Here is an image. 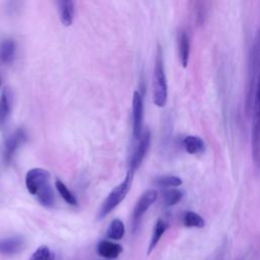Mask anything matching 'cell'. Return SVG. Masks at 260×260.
<instances>
[{
	"mask_svg": "<svg viewBox=\"0 0 260 260\" xmlns=\"http://www.w3.org/2000/svg\"><path fill=\"white\" fill-rule=\"evenodd\" d=\"M12 92L9 87H4L0 94V129H4L11 115Z\"/></svg>",
	"mask_w": 260,
	"mask_h": 260,
	"instance_id": "cell-9",
	"label": "cell"
},
{
	"mask_svg": "<svg viewBox=\"0 0 260 260\" xmlns=\"http://www.w3.org/2000/svg\"><path fill=\"white\" fill-rule=\"evenodd\" d=\"M26 133L23 129L15 130L4 142L3 147V161L5 164H10L13 159L15 152L18 148L25 142Z\"/></svg>",
	"mask_w": 260,
	"mask_h": 260,
	"instance_id": "cell-6",
	"label": "cell"
},
{
	"mask_svg": "<svg viewBox=\"0 0 260 260\" xmlns=\"http://www.w3.org/2000/svg\"><path fill=\"white\" fill-rule=\"evenodd\" d=\"M184 196L183 191L180 189L172 188L168 189L162 193V203L166 207H171L179 203Z\"/></svg>",
	"mask_w": 260,
	"mask_h": 260,
	"instance_id": "cell-17",
	"label": "cell"
},
{
	"mask_svg": "<svg viewBox=\"0 0 260 260\" xmlns=\"http://www.w3.org/2000/svg\"><path fill=\"white\" fill-rule=\"evenodd\" d=\"M16 46L14 41L10 39L3 40L0 43V62L3 64H10L15 56Z\"/></svg>",
	"mask_w": 260,
	"mask_h": 260,
	"instance_id": "cell-14",
	"label": "cell"
},
{
	"mask_svg": "<svg viewBox=\"0 0 260 260\" xmlns=\"http://www.w3.org/2000/svg\"><path fill=\"white\" fill-rule=\"evenodd\" d=\"M157 198V191L154 189L146 190L137 200L132 214V225L133 231H136L138 228L140 220L142 216L145 214V212L148 210V208L154 203V201Z\"/></svg>",
	"mask_w": 260,
	"mask_h": 260,
	"instance_id": "cell-5",
	"label": "cell"
},
{
	"mask_svg": "<svg viewBox=\"0 0 260 260\" xmlns=\"http://www.w3.org/2000/svg\"><path fill=\"white\" fill-rule=\"evenodd\" d=\"M150 141H151L150 132L148 130H145L142 133L141 137L139 138V142H138V144L131 156V159H130L129 171L132 172L133 174L138 170V168L142 164V161L149 149Z\"/></svg>",
	"mask_w": 260,
	"mask_h": 260,
	"instance_id": "cell-8",
	"label": "cell"
},
{
	"mask_svg": "<svg viewBox=\"0 0 260 260\" xmlns=\"http://www.w3.org/2000/svg\"><path fill=\"white\" fill-rule=\"evenodd\" d=\"M252 128H251V147L252 159L257 170H260V69L257 70L255 90L252 103Z\"/></svg>",
	"mask_w": 260,
	"mask_h": 260,
	"instance_id": "cell-2",
	"label": "cell"
},
{
	"mask_svg": "<svg viewBox=\"0 0 260 260\" xmlns=\"http://www.w3.org/2000/svg\"><path fill=\"white\" fill-rule=\"evenodd\" d=\"M152 98L155 106L162 108L165 107L168 100V83L164 66L162 50L160 46H157L153 76H152Z\"/></svg>",
	"mask_w": 260,
	"mask_h": 260,
	"instance_id": "cell-3",
	"label": "cell"
},
{
	"mask_svg": "<svg viewBox=\"0 0 260 260\" xmlns=\"http://www.w3.org/2000/svg\"><path fill=\"white\" fill-rule=\"evenodd\" d=\"M167 229H168V223L164 219L159 218V219L156 220V222L154 224V228H153V231H152V235H151V238H150L148 249H147V254L148 255L154 250V248L158 244L160 238L162 237V235L165 234Z\"/></svg>",
	"mask_w": 260,
	"mask_h": 260,
	"instance_id": "cell-16",
	"label": "cell"
},
{
	"mask_svg": "<svg viewBox=\"0 0 260 260\" xmlns=\"http://www.w3.org/2000/svg\"><path fill=\"white\" fill-rule=\"evenodd\" d=\"M143 126V99L139 91L133 92L132 98V130L135 139L139 140Z\"/></svg>",
	"mask_w": 260,
	"mask_h": 260,
	"instance_id": "cell-7",
	"label": "cell"
},
{
	"mask_svg": "<svg viewBox=\"0 0 260 260\" xmlns=\"http://www.w3.org/2000/svg\"><path fill=\"white\" fill-rule=\"evenodd\" d=\"M132 179H133V173L128 171L125 179L118 186H116L105 199L99 211V215H98L99 219L106 217L125 199V197L127 196L131 188Z\"/></svg>",
	"mask_w": 260,
	"mask_h": 260,
	"instance_id": "cell-4",
	"label": "cell"
},
{
	"mask_svg": "<svg viewBox=\"0 0 260 260\" xmlns=\"http://www.w3.org/2000/svg\"><path fill=\"white\" fill-rule=\"evenodd\" d=\"M24 246V240L21 237H10L0 240V253L3 255H14Z\"/></svg>",
	"mask_w": 260,
	"mask_h": 260,
	"instance_id": "cell-10",
	"label": "cell"
},
{
	"mask_svg": "<svg viewBox=\"0 0 260 260\" xmlns=\"http://www.w3.org/2000/svg\"><path fill=\"white\" fill-rule=\"evenodd\" d=\"M0 86H1V77H0Z\"/></svg>",
	"mask_w": 260,
	"mask_h": 260,
	"instance_id": "cell-23",
	"label": "cell"
},
{
	"mask_svg": "<svg viewBox=\"0 0 260 260\" xmlns=\"http://www.w3.org/2000/svg\"><path fill=\"white\" fill-rule=\"evenodd\" d=\"M178 51H179V59L182 66L185 68L189 62L190 56V41L189 36L186 31H181L178 38Z\"/></svg>",
	"mask_w": 260,
	"mask_h": 260,
	"instance_id": "cell-12",
	"label": "cell"
},
{
	"mask_svg": "<svg viewBox=\"0 0 260 260\" xmlns=\"http://www.w3.org/2000/svg\"><path fill=\"white\" fill-rule=\"evenodd\" d=\"M183 223L187 228H197V229H201L205 225V221L203 217L194 211H186L184 213Z\"/></svg>",
	"mask_w": 260,
	"mask_h": 260,
	"instance_id": "cell-18",
	"label": "cell"
},
{
	"mask_svg": "<svg viewBox=\"0 0 260 260\" xmlns=\"http://www.w3.org/2000/svg\"><path fill=\"white\" fill-rule=\"evenodd\" d=\"M61 22L65 26H70L74 18V2L71 0H63L58 2Z\"/></svg>",
	"mask_w": 260,
	"mask_h": 260,
	"instance_id": "cell-13",
	"label": "cell"
},
{
	"mask_svg": "<svg viewBox=\"0 0 260 260\" xmlns=\"http://www.w3.org/2000/svg\"><path fill=\"white\" fill-rule=\"evenodd\" d=\"M29 260H54V254L47 246H41L34 252Z\"/></svg>",
	"mask_w": 260,
	"mask_h": 260,
	"instance_id": "cell-22",
	"label": "cell"
},
{
	"mask_svg": "<svg viewBox=\"0 0 260 260\" xmlns=\"http://www.w3.org/2000/svg\"><path fill=\"white\" fill-rule=\"evenodd\" d=\"M123 251L121 245L111 242V241H101L98 244V253L105 258L115 259L117 258Z\"/></svg>",
	"mask_w": 260,
	"mask_h": 260,
	"instance_id": "cell-11",
	"label": "cell"
},
{
	"mask_svg": "<svg viewBox=\"0 0 260 260\" xmlns=\"http://www.w3.org/2000/svg\"><path fill=\"white\" fill-rule=\"evenodd\" d=\"M183 146L185 150L190 154L201 153L205 148V144L202 138L195 135L186 136L183 139Z\"/></svg>",
	"mask_w": 260,
	"mask_h": 260,
	"instance_id": "cell-15",
	"label": "cell"
},
{
	"mask_svg": "<svg viewBox=\"0 0 260 260\" xmlns=\"http://www.w3.org/2000/svg\"><path fill=\"white\" fill-rule=\"evenodd\" d=\"M124 234H125V226L123 221L118 218L113 219L107 231L108 238L111 240H121Z\"/></svg>",
	"mask_w": 260,
	"mask_h": 260,
	"instance_id": "cell-19",
	"label": "cell"
},
{
	"mask_svg": "<svg viewBox=\"0 0 260 260\" xmlns=\"http://www.w3.org/2000/svg\"><path fill=\"white\" fill-rule=\"evenodd\" d=\"M182 179L174 175H164L154 179V184L158 187H179L182 185Z\"/></svg>",
	"mask_w": 260,
	"mask_h": 260,
	"instance_id": "cell-20",
	"label": "cell"
},
{
	"mask_svg": "<svg viewBox=\"0 0 260 260\" xmlns=\"http://www.w3.org/2000/svg\"><path fill=\"white\" fill-rule=\"evenodd\" d=\"M50 173L41 168L30 169L25 175L27 191L36 196L45 207H52L55 204V195L50 184Z\"/></svg>",
	"mask_w": 260,
	"mask_h": 260,
	"instance_id": "cell-1",
	"label": "cell"
},
{
	"mask_svg": "<svg viewBox=\"0 0 260 260\" xmlns=\"http://www.w3.org/2000/svg\"><path fill=\"white\" fill-rule=\"evenodd\" d=\"M55 187L58 191V193L60 194V196L65 200V202H67L70 205L76 206L77 205V199L74 196V194L67 188V186L60 180H56L55 182Z\"/></svg>",
	"mask_w": 260,
	"mask_h": 260,
	"instance_id": "cell-21",
	"label": "cell"
}]
</instances>
